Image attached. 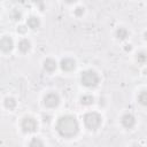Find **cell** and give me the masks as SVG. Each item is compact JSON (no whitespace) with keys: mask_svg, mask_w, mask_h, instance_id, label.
<instances>
[{"mask_svg":"<svg viewBox=\"0 0 147 147\" xmlns=\"http://www.w3.org/2000/svg\"><path fill=\"white\" fill-rule=\"evenodd\" d=\"M79 125L77 119L74 116L65 115L57 119L56 123V131L63 138H71L78 132Z\"/></svg>","mask_w":147,"mask_h":147,"instance_id":"cell-1","label":"cell"},{"mask_svg":"<svg viewBox=\"0 0 147 147\" xmlns=\"http://www.w3.org/2000/svg\"><path fill=\"white\" fill-rule=\"evenodd\" d=\"M80 80H82V84L84 86H86V87H94L99 83V76L93 70H85V71L82 72Z\"/></svg>","mask_w":147,"mask_h":147,"instance_id":"cell-2","label":"cell"},{"mask_svg":"<svg viewBox=\"0 0 147 147\" xmlns=\"http://www.w3.org/2000/svg\"><path fill=\"white\" fill-rule=\"evenodd\" d=\"M84 123H85L87 129L96 130L100 126V124H101V116L98 113H95V111L87 113L84 116Z\"/></svg>","mask_w":147,"mask_h":147,"instance_id":"cell-3","label":"cell"},{"mask_svg":"<svg viewBox=\"0 0 147 147\" xmlns=\"http://www.w3.org/2000/svg\"><path fill=\"white\" fill-rule=\"evenodd\" d=\"M21 125H22L23 131H24V132H28V133L34 132L36 129H37V122H36V119L32 118V117H25V118L22 121V124H21Z\"/></svg>","mask_w":147,"mask_h":147,"instance_id":"cell-4","label":"cell"},{"mask_svg":"<svg viewBox=\"0 0 147 147\" xmlns=\"http://www.w3.org/2000/svg\"><path fill=\"white\" fill-rule=\"evenodd\" d=\"M59 102H60L59 95H57L56 93H53V92L47 93V94L45 95V98H44V103H45V106L48 107V108L56 107V106L59 105Z\"/></svg>","mask_w":147,"mask_h":147,"instance_id":"cell-5","label":"cell"},{"mask_svg":"<svg viewBox=\"0 0 147 147\" xmlns=\"http://www.w3.org/2000/svg\"><path fill=\"white\" fill-rule=\"evenodd\" d=\"M121 121H122L123 126L126 127V129H131V127L134 125V123H136V118H134V116L131 115V114H125V115H123Z\"/></svg>","mask_w":147,"mask_h":147,"instance_id":"cell-6","label":"cell"},{"mask_svg":"<svg viewBox=\"0 0 147 147\" xmlns=\"http://www.w3.org/2000/svg\"><path fill=\"white\" fill-rule=\"evenodd\" d=\"M60 65H61L62 70H64V71H71L72 69H75L76 62L72 59H70V57H65V59H63L61 61V64Z\"/></svg>","mask_w":147,"mask_h":147,"instance_id":"cell-7","label":"cell"},{"mask_svg":"<svg viewBox=\"0 0 147 147\" xmlns=\"http://www.w3.org/2000/svg\"><path fill=\"white\" fill-rule=\"evenodd\" d=\"M0 47L3 52H9L13 48V40L10 37H3L0 41Z\"/></svg>","mask_w":147,"mask_h":147,"instance_id":"cell-8","label":"cell"},{"mask_svg":"<svg viewBox=\"0 0 147 147\" xmlns=\"http://www.w3.org/2000/svg\"><path fill=\"white\" fill-rule=\"evenodd\" d=\"M44 68H45L46 71H49V72L54 71L56 69V62H55V60H53L51 57L49 59H46L44 61Z\"/></svg>","mask_w":147,"mask_h":147,"instance_id":"cell-9","label":"cell"},{"mask_svg":"<svg viewBox=\"0 0 147 147\" xmlns=\"http://www.w3.org/2000/svg\"><path fill=\"white\" fill-rule=\"evenodd\" d=\"M26 24H28V26H29L30 29L34 30V29H37V28L40 25V21H39V18L36 17V16H30V17L28 18Z\"/></svg>","mask_w":147,"mask_h":147,"instance_id":"cell-10","label":"cell"},{"mask_svg":"<svg viewBox=\"0 0 147 147\" xmlns=\"http://www.w3.org/2000/svg\"><path fill=\"white\" fill-rule=\"evenodd\" d=\"M18 49L23 53L28 52L30 49V41L28 39H22L20 42H18Z\"/></svg>","mask_w":147,"mask_h":147,"instance_id":"cell-11","label":"cell"},{"mask_svg":"<svg viewBox=\"0 0 147 147\" xmlns=\"http://www.w3.org/2000/svg\"><path fill=\"white\" fill-rule=\"evenodd\" d=\"M94 102V98L90 94H85L80 98V103L84 105V106H88V105H92Z\"/></svg>","mask_w":147,"mask_h":147,"instance_id":"cell-12","label":"cell"},{"mask_svg":"<svg viewBox=\"0 0 147 147\" xmlns=\"http://www.w3.org/2000/svg\"><path fill=\"white\" fill-rule=\"evenodd\" d=\"M127 34H129V32H127V30L124 29V28H119V29H117V31H116V37H117L119 40L125 39V38L127 37Z\"/></svg>","mask_w":147,"mask_h":147,"instance_id":"cell-13","label":"cell"},{"mask_svg":"<svg viewBox=\"0 0 147 147\" xmlns=\"http://www.w3.org/2000/svg\"><path fill=\"white\" fill-rule=\"evenodd\" d=\"M138 102L142 106H147V91H141L138 95Z\"/></svg>","mask_w":147,"mask_h":147,"instance_id":"cell-14","label":"cell"},{"mask_svg":"<svg viewBox=\"0 0 147 147\" xmlns=\"http://www.w3.org/2000/svg\"><path fill=\"white\" fill-rule=\"evenodd\" d=\"M5 106H6L9 110H11V109H14V108L16 107V101H15L13 98H7V99L5 100Z\"/></svg>","mask_w":147,"mask_h":147,"instance_id":"cell-15","label":"cell"},{"mask_svg":"<svg viewBox=\"0 0 147 147\" xmlns=\"http://www.w3.org/2000/svg\"><path fill=\"white\" fill-rule=\"evenodd\" d=\"M137 61H138L139 63H145V62L147 61V54L144 53V52L138 53V54H137Z\"/></svg>","mask_w":147,"mask_h":147,"instance_id":"cell-16","label":"cell"},{"mask_svg":"<svg viewBox=\"0 0 147 147\" xmlns=\"http://www.w3.org/2000/svg\"><path fill=\"white\" fill-rule=\"evenodd\" d=\"M10 16H11V18H13L14 21H18V20H21L22 14H21V11H18L17 9H15V10H13V11H11Z\"/></svg>","mask_w":147,"mask_h":147,"instance_id":"cell-17","label":"cell"},{"mask_svg":"<svg viewBox=\"0 0 147 147\" xmlns=\"http://www.w3.org/2000/svg\"><path fill=\"white\" fill-rule=\"evenodd\" d=\"M29 145H30V146H42V145H44V142H42L41 140H39V139L34 138V139H32V141H31Z\"/></svg>","mask_w":147,"mask_h":147,"instance_id":"cell-18","label":"cell"},{"mask_svg":"<svg viewBox=\"0 0 147 147\" xmlns=\"http://www.w3.org/2000/svg\"><path fill=\"white\" fill-rule=\"evenodd\" d=\"M34 5H37L39 8H40V10H44L45 9V7H44V0H31Z\"/></svg>","mask_w":147,"mask_h":147,"instance_id":"cell-19","label":"cell"},{"mask_svg":"<svg viewBox=\"0 0 147 147\" xmlns=\"http://www.w3.org/2000/svg\"><path fill=\"white\" fill-rule=\"evenodd\" d=\"M83 14H84V8L83 7H77L75 9V15L76 16H82Z\"/></svg>","mask_w":147,"mask_h":147,"instance_id":"cell-20","label":"cell"},{"mask_svg":"<svg viewBox=\"0 0 147 147\" xmlns=\"http://www.w3.org/2000/svg\"><path fill=\"white\" fill-rule=\"evenodd\" d=\"M25 31H26V28L24 25H21V26L17 28V32H20V33H24Z\"/></svg>","mask_w":147,"mask_h":147,"instance_id":"cell-21","label":"cell"},{"mask_svg":"<svg viewBox=\"0 0 147 147\" xmlns=\"http://www.w3.org/2000/svg\"><path fill=\"white\" fill-rule=\"evenodd\" d=\"M125 49H126V51H131V45H126Z\"/></svg>","mask_w":147,"mask_h":147,"instance_id":"cell-22","label":"cell"},{"mask_svg":"<svg viewBox=\"0 0 147 147\" xmlns=\"http://www.w3.org/2000/svg\"><path fill=\"white\" fill-rule=\"evenodd\" d=\"M65 2H68V3H71V2H75L76 0H64Z\"/></svg>","mask_w":147,"mask_h":147,"instance_id":"cell-23","label":"cell"},{"mask_svg":"<svg viewBox=\"0 0 147 147\" xmlns=\"http://www.w3.org/2000/svg\"><path fill=\"white\" fill-rule=\"evenodd\" d=\"M145 38H146V40H147V31L145 32Z\"/></svg>","mask_w":147,"mask_h":147,"instance_id":"cell-24","label":"cell"}]
</instances>
